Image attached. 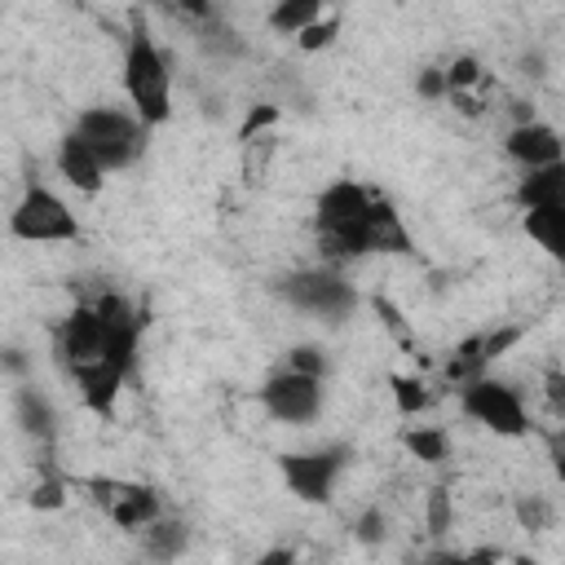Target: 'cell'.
<instances>
[{
  "instance_id": "22",
  "label": "cell",
  "mask_w": 565,
  "mask_h": 565,
  "mask_svg": "<svg viewBox=\"0 0 565 565\" xmlns=\"http://www.w3.org/2000/svg\"><path fill=\"white\" fill-rule=\"evenodd\" d=\"M66 490H71V481L44 459V477L31 486V508H35V512H57V508L66 503Z\"/></svg>"
},
{
  "instance_id": "19",
  "label": "cell",
  "mask_w": 565,
  "mask_h": 565,
  "mask_svg": "<svg viewBox=\"0 0 565 565\" xmlns=\"http://www.w3.org/2000/svg\"><path fill=\"white\" fill-rule=\"evenodd\" d=\"M402 446H406L411 459H419V463H428V468H437V463L450 459V433L437 428V424H415V428H406V433H402Z\"/></svg>"
},
{
  "instance_id": "9",
  "label": "cell",
  "mask_w": 565,
  "mask_h": 565,
  "mask_svg": "<svg viewBox=\"0 0 565 565\" xmlns=\"http://www.w3.org/2000/svg\"><path fill=\"white\" fill-rule=\"evenodd\" d=\"M53 358H57V366L66 375H75V371H84V366L106 358V327H102V318H97V309L88 300H75L71 313L53 327Z\"/></svg>"
},
{
  "instance_id": "13",
  "label": "cell",
  "mask_w": 565,
  "mask_h": 565,
  "mask_svg": "<svg viewBox=\"0 0 565 565\" xmlns=\"http://www.w3.org/2000/svg\"><path fill=\"white\" fill-rule=\"evenodd\" d=\"M137 539H141V556H146L150 565H172V561L185 556V547H190V525H185L181 516H159V521L146 525Z\"/></svg>"
},
{
  "instance_id": "2",
  "label": "cell",
  "mask_w": 565,
  "mask_h": 565,
  "mask_svg": "<svg viewBox=\"0 0 565 565\" xmlns=\"http://www.w3.org/2000/svg\"><path fill=\"white\" fill-rule=\"evenodd\" d=\"M71 132L102 159L106 172H124L146 154L150 124H141L132 110H119V106H88L75 115Z\"/></svg>"
},
{
  "instance_id": "27",
  "label": "cell",
  "mask_w": 565,
  "mask_h": 565,
  "mask_svg": "<svg viewBox=\"0 0 565 565\" xmlns=\"http://www.w3.org/2000/svg\"><path fill=\"white\" fill-rule=\"evenodd\" d=\"M340 26H344V18H340V13L331 9V13H327V18H318V22H313V26H309V31H305V35L296 40V44H300L305 53L331 49V44H335V35H340Z\"/></svg>"
},
{
  "instance_id": "33",
  "label": "cell",
  "mask_w": 565,
  "mask_h": 565,
  "mask_svg": "<svg viewBox=\"0 0 565 565\" xmlns=\"http://www.w3.org/2000/svg\"><path fill=\"white\" fill-rule=\"evenodd\" d=\"M371 305H375V313H380V322H384V327H388V331H393V335H397L402 344H411V327H406V318H402V309H397V305H393L388 296H375Z\"/></svg>"
},
{
  "instance_id": "17",
  "label": "cell",
  "mask_w": 565,
  "mask_h": 565,
  "mask_svg": "<svg viewBox=\"0 0 565 565\" xmlns=\"http://www.w3.org/2000/svg\"><path fill=\"white\" fill-rule=\"evenodd\" d=\"M486 375H490V362H486L481 335L459 340V344L450 349V358L441 362V380H446L450 388H468V384H477V380H486Z\"/></svg>"
},
{
  "instance_id": "7",
  "label": "cell",
  "mask_w": 565,
  "mask_h": 565,
  "mask_svg": "<svg viewBox=\"0 0 565 565\" xmlns=\"http://www.w3.org/2000/svg\"><path fill=\"white\" fill-rule=\"evenodd\" d=\"M79 486L93 494V503L106 512V521L119 525V530H128V534H141L146 525H154L159 516H168V512H163V494H159L154 486L115 481V477H88V481H79Z\"/></svg>"
},
{
  "instance_id": "35",
  "label": "cell",
  "mask_w": 565,
  "mask_h": 565,
  "mask_svg": "<svg viewBox=\"0 0 565 565\" xmlns=\"http://www.w3.org/2000/svg\"><path fill=\"white\" fill-rule=\"evenodd\" d=\"M463 565H503V547H472L463 552Z\"/></svg>"
},
{
  "instance_id": "26",
  "label": "cell",
  "mask_w": 565,
  "mask_h": 565,
  "mask_svg": "<svg viewBox=\"0 0 565 565\" xmlns=\"http://www.w3.org/2000/svg\"><path fill=\"white\" fill-rule=\"evenodd\" d=\"M287 371H296V375H313V380H327L331 358H327V349H322V344H291V349H287Z\"/></svg>"
},
{
  "instance_id": "24",
  "label": "cell",
  "mask_w": 565,
  "mask_h": 565,
  "mask_svg": "<svg viewBox=\"0 0 565 565\" xmlns=\"http://www.w3.org/2000/svg\"><path fill=\"white\" fill-rule=\"evenodd\" d=\"M199 44H203V53H212V57H243V35H234L221 18H212V22L199 26Z\"/></svg>"
},
{
  "instance_id": "25",
  "label": "cell",
  "mask_w": 565,
  "mask_h": 565,
  "mask_svg": "<svg viewBox=\"0 0 565 565\" xmlns=\"http://www.w3.org/2000/svg\"><path fill=\"white\" fill-rule=\"evenodd\" d=\"M486 84V71H481V62L472 57V53H459V57H450L446 62V88L450 93H472V88H481ZM446 93V97H450Z\"/></svg>"
},
{
  "instance_id": "39",
  "label": "cell",
  "mask_w": 565,
  "mask_h": 565,
  "mask_svg": "<svg viewBox=\"0 0 565 565\" xmlns=\"http://www.w3.org/2000/svg\"><path fill=\"white\" fill-rule=\"evenodd\" d=\"M4 362H9V371H22V353H18V349H9V358H4Z\"/></svg>"
},
{
  "instance_id": "18",
  "label": "cell",
  "mask_w": 565,
  "mask_h": 565,
  "mask_svg": "<svg viewBox=\"0 0 565 565\" xmlns=\"http://www.w3.org/2000/svg\"><path fill=\"white\" fill-rule=\"evenodd\" d=\"M327 13H331V9H327L322 0H282V4L269 9L265 22H269L274 35H296V40H300V35H305L318 18H327Z\"/></svg>"
},
{
  "instance_id": "12",
  "label": "cell",
  "mask_w": 565,
  "mask_h": 565,
  "mask_svg": "<svg viewBox=\"0 0 565 565\" xmlns=\"http://www.w3.org/2000/svg\"><path fill=\"white\" fill-rule=\"evenodd\" d=\"M57 172H62V181H66L71 190H79V194H97V190L106 185L102 159H97L75 132H66V137L57 141Z\"/></svg>"
},
{
  "instance_id": "8",
  "label": "cell",
  "mask_w": 565,
  "mask_h": 565,
  "mask_svg": "<svg viewBox=\"0 0 565 565\" xmlns=\"http://www.w3.org/2000/svg\"><path fill=\"white\" fill-rule=\"evenodd\" d=\"M256 402L265 406V415H269L274 424L309 428V424L322 415V406H327V388H322V380L296 375V371L282 366L278 375H269V380L256 388Z\"/></svg>"
},
{
  "instance_id": "10",
  "label": "cell",
  "mask_w": 565,
  "mask_h": 565,
  "mask_svg": "<svg viewBox=\"0 0 565 565\" xmlns=\"http://www.w3.org/2000/svg\"><path fill=\"white\" fill-rule=\"evenodd\" d=\"M375 203H380V190H371V185H362V181H353V177H340V181H331L322 194H318V203H313V230H344V225H362V221H371V212H375Z\"/></svg>"
},
{
  "instance_id": "32",
  "label": "cell",
  "mask_w": 565,
  "mask_h": 565,
  "mask_svg": "<svg viewBox=\"0 0 565 565\" xmlns=\"http://www.w3.org/2000/svg\"><path fill=\"white\" fill-rule=\"evenodd\" d=\"M415 93L424 97V102H446V66H424L419 75H415Z\"/></svg>"
},
{
  "instance_id": "30",
  "label": "cell",
  "mask_w": 565,
  "mask_h": 565,
  "mask_svg": "<svg viewBox=\"0 0 565 565\" xmlns=\"http://www.w3.org/2000/svg\"><path fill=\"white\" fill-rule=\"evenodd\" d=\"M543 402H547V415L556 424H565V371L561 366H547L543 371Z\"/></svg>"
},
{
  "instance_id": "21",
  "label": "cell",
  "mask_w": 565,
  "mask_h": 565,
  "mask_svg": "<svg viewBox=\"0 0 565 565\" xmlns=\"http://www.w3.org/2000/svg\"><path fill=\"white\" fill-rule=\"evenodd\" d=\"M512 516H516V525L525 530V534H543L547 525H552V516H556V508H552V499L547 494H516L512 499Z\"/></svg>"
},
{
  "instance_id": "11",
  "label": "cell",
  "mask_w": 565,
  "mask_h": 565,
  "mask_svg": "<svg viewBox=\"0 0 565 565\" xmlns=\"http://www.w3.org/2000/svg\"><path fill=\"white\" fill-rule=\"evenodd\" d=\"M503 154L521 168V172H539V168H552L565 159V141L552 124L534 119V124H521V128H508L503 137Z\"/></svg>"
},
{
  "instance_id": "34",
  "label": "cell",
  "mask_w": 565,
  "mask_h": 565,
  "mask_svg": "<svg viewBox=\"0 0 565 565\" xmlns=\"http://www.w3.org/2000/svg\"><path fill=\"white\" fill-rule=\"evenodd\" d=\"M547 459H552V472L565 481V424H556L547 433Z\"/></svg>"
},
{
  "instance_id": "36",
  "label": "cell",
  "mask_w": 565,
  "mask_h": 565,
  "mask_svg": "<svg viewBox=\"0 0 565 565\" xmlns=\"http://www.w3.org/2000/svg\"><path fill=\"white\" fill-rule=\"evenodd\" d=\"M256 565H300V561H296V552H291V547H269V552H260V556H256Z\"/></svg>"
},
{
  "instance_id": "20",
  "label": "cell",
  "mask_w": 565,
  "mask_h": 565,
  "mask_svg": "<svg viewBox=\"0 0 565 565\" xmlns=\"http://www.w3.org/2000/svg\"><path fill=\"white\" fill-rule=\"evenodd\" d=\"M388 393H393V402H397V411L411 419V415H424L428 406H433V393H428V384L419 380V375H388Z\"/></svg>"
},
{
  "instance_id": "6",
  "label": "cell",
  "mask_w": 565,
  "mask_h": 565,
  "mask_svg": "<svg viewBox=\"0 0 565 565\" xmlns=\"http://www.w3.org/2000/svg\"><path fill=\"white\" fill-rule=\"evenodd\" d=\"M459 411H463V419L481 424L494 437H525L530 433V411H525L521 393L494 375L459 388Z\"/></svg>"
},
{
  "instance_id": "14",
  "label": "cell",
  "mask_w": 565,
  "mask_h": 565,
  "mask_svg": "<svg viewBox=\"0 0 565 565\" xmlns=\"http://www.w3.org/2000/svg\"><path fill=\"white\" fill-rule=\"evenodd\" d=\"M516 207L530 212V207H565V159L552 163V168H539V172H525L512 190Z\"/></svg>"
},
{
  "instance_id": "28",
  "label": "cell",
  "mask_w": 565,
  "mask_h": 565,
  "mask_svg": "<svg viewBox=\"0 0 565 565\" xmlns=\"http://www.w3.org/2000/svg\"><path fill=\"white\" fill-rule=\"evenodd\" d=\"M282 119V106H274V102H260V106H252V115L243 119V128H238V137L243 141H256V137H269V128Z\"/></svg>"
},
{
  "instance_id": "1",
  "label": "cell",
  "mask_w": 565,
  "mask_h": 565,
  "mask_svg": "<svg viewBox=\"0 0 565 565\" xmlns=\"http://www.w3.org/2000/svg\"><path fill=\"white\" fill-rule=\"evenodd\" d=\"M124 93L141 124L159 128L172 119V66L141 18L132 22L128 44H124Z\"/></svg>"
},
{
  "instance_id": "5",
  "label": "cell",
  "mask_w": 565,
  "mask_h": 565,
  "mask_svg": "<svg viewBox=\"0 0 565 565\" xmlns=\"http://www.w3.org/2000/svg\"><path fill=\"white\" fill-rule=\"evenodd\" d=\"M9 234L22 238V243H75L79 221L49 185L31 181L18 199V207L9 212Z\"/></svg>"
},
{
  "instance_id": "4",
  "label": "cell",
  "mask_w": 565,
  "mask_h": 565,
  "mask_svg": "<svg viewBox=\"0 0 565 565\" xmlns=\"http://www.w3.org/2000/svg\"><path fill=\"white\" fill-rule=\"evenodd\" d=\"M349 459H353V446H344V441L313 446V450H287V455H278V477L300 503H327L340 472L349 468Z\"/></svg>"
},
{
  "instance_id": "29",
  "label": "cell",
  "mask_w": 565,
  "mask_h": 565,
  "mask_svg": "<svg viewBox=\"0 0 565 565\" xmlns=\"http://www.w3.org/2000/svg\"><path fill=\"white\" fill-rule=\"evenodd\" d=\"M384 534H388V516H384V508H366V512L353 521V539L366 543V547L384 543Z\"/></svg>"
},
{
  "instance_id": "15",
  "label": "cell",
  "mask_w": 565,
  "mask_h": 565,
  "mask_svg": "<svg viewBox=\"0 0 565 565\" xmlns=\"http://www.w3.org/2000/svg\"><path fill=\"white\" fill-rule=\"evenodd\" d=\"M13 411H18L22 433H26L35 446H53V437H57V415H53V406H49L44 393H35L31 384H22L18 397H13Z\"/></svg>"
},
{
  "instance_id": "31",
  "label": "cell",
  "mask_w": 565,
  "mask_h": 565,
  "mask_svg": "<svg viewBox=\"0 0 565 565\" xmlns=\"http://www.w3.org/2000/svg\"><path fill=\"white\" fill-rule=\"evenodd\" d=\"M525 335V327H494V331H481V349H486V362L494 366L516 340Z\"/></svg>"
},
{
  "instance_id": "23",
  "label": "cell",
  "mask_w": 565,
  "mask_h": 565,
  "mask_svg": "<svg viewBox=\"0 0 565 565\" xmlns=\"http://www.w3.org/2000/svg\"><path fill=\"white\" fill-rule=\"evenodd\" d=\"M450 525H455V499L446 486H433L424 494V530L433 539H441V534H450Z\"/></svg>"
},
{
  "instance_id": "40",
  "label": "cell",
  "mask_w": 565,
  "mask_h": 565,
  "mask_svg": "<svg viewBox=\"0 0 565 565\" xmlns=\"http://www.w3.org/2000/svg\"><path fill=\"white\" fill-rule=\"evenodd\" d=\"M512 565H534V561L530 556H512Z\"/></svg>"
},
{
  "instance_id": "16",
  "label": "cell",
  "mask_w": 565,
  "mask_h": 565,
  "mask_svg": "<svg viewBox=\"0 0 565 565\" xmlns=\"http://www.w3.org/2000/svg\"><path fill=\"white\" fill-rule=\"evenodd\" d=\"M521 230L530 234V243H539L543 256L565 265V207H530L521 212Z\"/></svg>"
},
{
  "instance_id": "38",
  "label": "cell",
  "mask_w": 565,
  "mask_h": 565,
  "mask_svg": "<svg viewBox=\"0 0 565 565\" xmlns=\"http://www.w3.org/2000/svg\"><path fill=\"white\" fill-rule=\"evenodd\" d=\"M521 66H525V75H543V57H539V53H525Z\"/></svg>"
},
{
  "instance_id": "3",
  "label": "cell",
  "mask_w": 565,
  "mask_h": 565,
  "mask_svg": "<svg viewBox=\"0 0 565 565\" xmlns=\"http://www.w3.org/2000/svg\"><path fill=\"white\" fill-rule=\"evenodd\" d=\"M282 296V305H291L296 313H309V318H327V322H340L353 313L358 305V291L353 282H344L340 269L331 265H318V269H291L278 278L274 287Z\"/></svg>"
},
{
  "instance_id": "37",
  "label": "cell",
  "mask_w": 565,
  "mask_h": 565,
  "mask_svg": "<svg viewBox=\"0 0 565 565\" xmlns=\"http://www.w3.org/2000/svg\"><path fill=\"white\" fill-rule=\"evenodd\" d=\"M424 565H463V552H450V547H433L424 556Z\"/></svg>"
}]
</instances>
